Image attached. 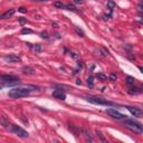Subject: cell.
<instances>
[{"instance_id":"12","label":"cell","mask_w":143,"mask_h":143,"mask_svg":"<svg viewBox=\"0 0 143 143\" xmlns=\"http://www.w3.org/2000/svg\"><path fill=\"white\" fill-rule=\"evenodd\" d=\"M125 82H126V84L127 85H130V86H132L135 84V80H134L133 77H131V76H127L126 78H125Z\"/></svg>"},{"instance_id":"28","label":"cell","mask_w":143,"mask_h":143,"mask_svg":"<svg viewBox=\"0 0 143 143\" xmlns=\"http://www.w3.org/2000/svg\"><path fill=\"white\" fill-rule=\"evenodd\" d=\"M78 66L83 68V67H84V64H83V62H78Z\"/></svg>"},{"instance_id":"11","label":"cell","mask_w":143,"mask_h":143,"mask_svg":"<svg viewBox=\"0 0 143 143\" xmlns=\"http://www.w3.org/2000/svg\"><path fill=\"white\" fill-rule=\"evenodd\" d=\"M34 68H31V67H29V66H25V67H22V73L26 75H33L34 74Z\"/></svg>"},{"instance_id":"13","label":"cell","mask_w":143,"mask_h":143,"mask_svg":"<svg viewBox=\"0 0 143 143\" xmlns=\"http://www.w3.org/2000/svg\"><path fill=\"white\" fill-rule=\"evenodd\" d=\"M65 8L67 10H69V11H73V12H76V8H75V6H73V5H71V4H68V5H66L65 6Z\"/></svg>"},{"instance_id":"22","label":"cell","mask_w":143,"mask_h":143,"mask_svg":"<svg viewBox=\"0 0 143 143\" xmlns=\"http://www.w3.org/2000/svg\"><path fill=\"white\" fill-rule=\"evenodd\" d=\"M40 36H42V38H48V34H47V31H42Z\"/></svg>"},{"instance_id":"7","label":"cell","mask_w":143,"mask_h":143,"mask_svg":"<svg viewBox=\"0 0 143 143\" xmlns=\"http://www.w3.org/2000/svg\"><path fill=\"white\" fill-rule=\"evenodd\" d=\"M129 110V112L132 114L133 116H136V118H143V112L138 107H133V106H127L126 107Z\"/></svg>"},{"instance_id":"8","label":"cell","mask_w":143,"mask_h":143,"mask_svg":"<svg viewBox=\"0 0 143 143\" xmlns=\"http://www.w3.org/2000/svg\"><path fill=\"white\" fill-rule=\"evenodd\" d=\"M4 59L7 63H12V64L20 62V58L18 56H16V55H8V56H5Z\"/></svg>"},{"instance_id":"9","label":"cell","mask_w":143,"mask_h":143,"mask_svg":"<svg viewBox=\"0 0 143 143\" xmlns=\"http://www.w3.org/2000/svg\"><path fill=\"white\" fill-rule=\"evenodd\" d=\"M53 96L58 98V100H63V101L66 98V94L63 91H59V89H57V91H55L54 93H53Z\"/></svg>"},{"instance_id":"10","label":"cell","mask_w":143,"mask_h":143,"mask_svg":"<svg viewBox=\"0 0 143 143\" xmlns=\"http://www.w3.org/2000/svg\"><path fill=\"white\" fill-rule=\"evenodd\" d=\"M15 12H16V10L15 9H10V10H8V11H6L5 14H2L1 15V19H7V18H10L11 16H14Z\"/></svg>"},{"instance_id":"3","label":"cell","mask_w":143,"mask_h":143,"mask_svg":"<svg viewBox=\"0 0 143 143\" xmlns=\"http://www.w3.org/2000/svg\"><path fill=\"white\" fill-rule=\"evenodd\" d=\"M1 82L4 83V86H11V85H16L19 83V77L18 76H14V75H2L0 77Z\"/></svg>"},{"instance_id":"26","label":"cell","mask_w":143,"mask_h":143,"mask_svg":"<svg viewBox=\"0 0 143 143\" xmlns=\"http://www.w3.org/2000/svg\"><path fill=\"white\" fill-rule=\"evenodd\" d=\"M71 56H72L73 58H75V59H77V58L80 57V56H78V55L76 54V53H71Z\"/></svg>"},{"instance_id":"21","label":"cell","mask_w":143,"mask_h":143,"mask_svg":"<svg viewBox=\"0 0 143 143\" xmlns=\"http://www.w3.org/2000/svg\"><path fill=\"white\" fill-rule=\"evenodd\" d=\"M93 82H94V81H93V76H88V77H87V83H88L91 86H93Z\"/></svg>"},{"instance_id":"25","label":"cell","mask_w":143,"mask_h":143,"mask_svg":"<svg viewBox=\"0 0 143 143\" xmlns=\"http://www.w3.org/2000/svg\"><path fill=\"white\" fill-rule=\"evenodd\" d=\"M18 11H20V12H22V14H25V12H27V9H26L25 7H20L19 9H18Z\"/></svg>"},{"instance_id":"23","label":"cell","mask_w":143,"mask_h":143,"mask_svg":"<svg viewBox=\"0 0 143 143\" xmlns=\"http://www.w3.org/2000/svg\"><path fill=\"white\" fill-rule=\"evenodd\" d=\"M101 50H102V53H103V55H105V56H107V55H109V50H107V49H105V48L102 47Z\"/></svg>"},{"instance_id":"4","label":"cell","mask_w":143,"mask_h":143,"mask_svg":"<svg viewBox=\"0 0 143 143\" xmlns=\"http://www.w3.org/2000/svg\"><path fill=\"white\" fill-rule=\"evenodd\" d=\"M86 100L89 102V103H93V104H97V105H106V106H112L113 103L112 102H109L106 100L102 97H95V96H87Z\"/></svg>"},{"instance_id":"31","label":"cell","mask_w":143,"mask_h":143,"mask_svg":"<svg viewBox=\"0 0 143 143\" xmlns=\"http://www.w3.org/2000/svg\"><path fill=\"white\" fill-rule=\"evenodd\" d=\"M139 69H140V71H141V73L143 74V67H142V66H140V67H139Z\"/></svg>"},{"instance_id":"14","label":"cell","mask_w":143,"mask_h":143,"mask_svg":"<svg viewBox=\"0 0 143 143\" xmlns=\"http://www.w3.org/2000/svg\"><path fill=\"white\" fill-rule=\"evenodd\" d=\"M96 77H97L100 81H106V80H107V76H106V75L102 74V73H97V74H96Z\"/></svg>"},{"instance_id":"24","label":"cell","mask_w":143,"mask_h":143,"mask_svg":"<svg viewBox=\"0 0 143 143\" xmlns=\"http://www.w3.org/2000/svg\"><path fill=\"white\" fill-rule=\"evenodd\" d=\"M72 2H73V4H76V5H82V4H83V1H82V0H72Z\"/></svg>"},{"instance_id":"17","label":"cell","mask_w":143,"mask_h":143,"mask_svg":"<svg viewBox=\"0 0 143 143\" xmlns=\"http://www.w3.org/2000/svg\"><path fill=\"white\" fill-rule=\"evenodd\" d=\"M107 7H109L110 9H113V8L115 7V2H114V1H112V0H110V1L107 2Z\"/></svg>"},{"instance_id":"1","label":"cell","mask_w":143,"mask_h":143,"mask_svg":"<svg viewBox=\"0 0 143 143\" xmlns=\"http://www.w3.org/2000/svg\"><path fill=\"white\" fill-rule=\"evenodd\" d=\"M123 125H124V126H126L127 129H130L131 131H133L134 133L141 134L143 132L142 125L140 123H138V122L133 121V120H126V119H125L124 122H123Z\"/></svg>"},{"instance_id":"30","label":"cell","mask_w":143,"mask_h":143,"mask_svg":"<svg viewBox=\"0 0 143 143\" xmlns=\"http://www.w3.org/2000/svg\"><path fill=\"white\" fill-rule=\"evenodd\" d=\"M76 84H77V85H81V84H82V82H81V80H77V82H76Z\"/></svg>"},{"instance_id":"19","label":"cell","mask_w":143,"mask_h":143,"mask_svg":"<svg viewBox=\"0 0 143 143\" xmlns=\"http://www.w3.org/2000/svg\"><path fill=\"white\" fill-rule=\"evenodd\" d=\"M116 77H118V76H116L115 73H112V74L110 75V80L112 81V82H115V81H116Z\"/></svg>"},{"instance_id":"20","label":"cell","mask_w":143,"mask_h":143,"mask_svg":"<svg viewBox=\"0 0 143 143\" xmlns=\"http://www.w3.org/2000/svg\"><path fill=\"white\" fill-rule=\"evenodd\" d=\"M18 21L20 22L21 25H24V24H27V19H25V18H22V17H19L18 18Z\"/></svg>"},{"instance_id":"5","label":"cell","mask_w":143,"mask_h":143,"mask_svg":"<svg viewBox=\"0 0 143 143\" xmlns=\"http://www.w3.org/2000/svg\"><path fill=\"white\" fill-rule=\"evenodd\" d=\"M10 130H11V132H12L14 134H16V135H18L19 138H22V139H26V138H28V132H26V131L24 129H21L20 126H18V125H15L12 124L10 126Z\"/></svg>"},{"instance_id":"18","label":"cell","mask_w":143,"mask_h":143,"mask_svg":"<svg viewBox=\"0 0 143 143\" xmlns=\"http://www.w3.org/2000/svg\"><path fill=\"white\" fill-rule=\"evenodd\" d=\"M21 34H33V30L27 29V28H22L21 29Z\"/></svg>"},{"instance_id":"2","label":"cell","mask_w":143,"mask_h":143,"mask_svg":"<svg viewBox=\"0 0 143 143\" xmlns=\"http://www.w3.org/2000/svg\"><path fill=\"white\" fill-rule=\"evenodd\" d=\"M29 95V89L22 88V87H16L9 91V96L11 98H21Z\"/></svg>"},{"instance_id":"6","label":"cell","mask_w":143,"mask_h":143,"mask_svg":"<svg viewBox=\"0 0 143 143\" xmlns=\"http://www.w3.org/2000/svg\"><path fill=\"white\" fill-rule=\"evenodd\" d=\"M106 113L110 116H112L113 119H116V120H125V119H126V115L122 114V113H120L119 111H116L114 109H107Z\"/></svg>"},{"instance_id":"29","label":"cell","mask_w":143,"mask_h":143,"mask_svg":"<svg viewBox=\"0 0 143 143\" xmlns=\"http://www.w3.org/2000/svg\"><path fill=\"white\" fill-rule=\"evenodd\" d=\"M33 1H37V2H43V1H47V0H33Z\"/></svg>"},{"instance_id":"16","label":"cell","mask_w":143,"mask_h":143,"mask_svg":"<svg viewBox=\"0 0 143 143\" xmlns=\"http://www.w3.org/2000/svg\"><path fill=\"white\" fill-rule=\"evenodd\" d=\"M75 30H76V33H77L78 35H80L81 37H84V36H85V34H84V31H83V30H81V29L78 28V27H75Z\"/></svg>"},{"instance_id":"27","label":"cell","mask_w":143,"mask_h":143,"mask_svg":"<svg viewBox=\"0 0 143 143\" xmlns=\"http://www.w3.org/2000/svg\"><path fill=\"white\" fill-rule=\"evenodd\" d=\"M34 49H35L36 51H40V50H42V47H40L39 45H36V46L34 47Z\"/></svg>"},{"instance_id":"15","label":"cell","mask_w":143,"mask_h":143,"mask_svg":"<svg viewBox=\"0 0 143 143\" xmlns=\"http://www.w3.org/2000/svg\"><path fill=\"white\" fill-rule=\"evenodd\" d=\"M54 6H55V7H56V8H65V6H66V5H64L63 2L56 1V2H55V4H54Z\"/></svg>"}]
</instances>
